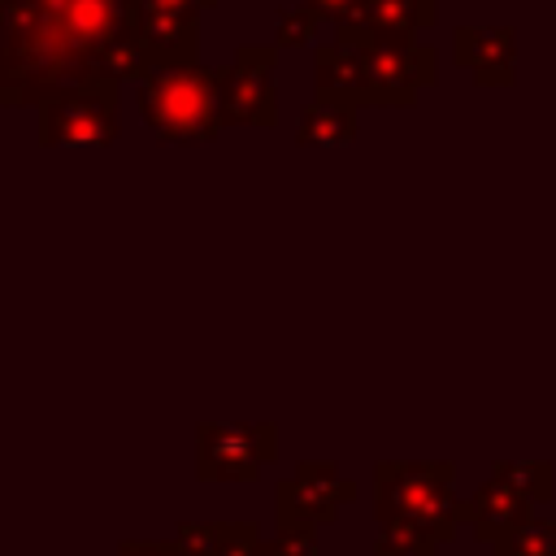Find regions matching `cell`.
<instances>
[{"mask_svg": "<svg viewBox=\"0 0 556 556\" xmlns=\"http://www.w3.org/2000/svg\"><path fill=\"white\" fill-rule=\"evenodd\" d=\"M317 22H321V17H317L308 4L278 13V22H274V48H308L313 35H317Z\"/></svg>", "mask_w": 556, "mask_h": 556, "instance_id": "cell-19", "label": "cell"}, {"mask_svg": "<svg viewBox=\"0 0 556 556\" xmlns=\"http://www.w3.org/2000/svg\"><path fill=\"white\" fill-rule=\"evenodd\" d=\"M530 517H534V500H530L517 482H508L504 473H495V469H491V478L473 491V500L465 504V526H469L482 543H500L504 534L521 530Z\"/></svg>", "mask_w": 556, "mask_h": 556, "instance_id": "cell-10", "label": "cell"}, {"mask_svg": "<svg viewBox=\"0 0 556 556\" xmlns=\"http://www.w3.org/2000/svg\"><path fill=\"white\" fill-rule=\"evenodd\" d=\"M352 139H356V109L326 104V100H313L300 109V122H295L300 148H343Z\"/></svg>", "mask_w": 556, "mask_h": 556, "instance_id": "cell-15", "label": "cell"}, {"mask_svg": "<svg viewBox=\"0 0 556 556\" xmlns=\"http://www.w3.org/2000/svg\"><path fill=\"white\" fill-rule=\"evenodd\" d=\"M374 517H404L434 530L443 543L465 526V504L456 500V465L447 460H378L374 465Z\"/></svg>", "mask_w": 556, "mask_h": 556, "instance_id": "cell-3", "label": "cell"}, {"mask_svg": "<svg viewBox=\"0 0 556 556\" xmlns=\"http://www.w3.org/2000/svg\"><path fill=\"white\" fill-rule=\"evenodd\" d=\"M352 495H356V486H352V478L339 473V465H330V460H304L274 491L278 526H326V521L339 517V508Z\"/></svg>", "mask_w": 556, "mask_h": 556, "instance_id": "cell-9", "label": "cell"}, {"mask_svg": "<svg viewBox=\"0 0 556 556\" xmlns=\"http://www.w3.org/2000/svg\"><path fill=\"white\" fill-rule=\"evenodd\" d=\"M456 65L469 70L482 87H504L517 74V35L508 26H460Z\"/></svg>", "mask_w": 556, "mask_h": 556, "instance_id": "cell-11", "label": "cell"}, {"mask_svg": "<svg viewBox=\"0 0 556 556\" xmlns=\"http://www.w3.org/2000/svg\"><path fill=\"white\" fill-rule=\"evenodd\" d=\"M334 39L361 56L369 104H395L400 109V104H413L417 91L434 83V48H426L417 39L374 35L361 17L339 22Z\"/></svg>", "mask_w": 556, "mask_h": 556, "instance_id": "cell-4", "label": "cell"}, {"mask_svg": "<svg viewBox=\"0 0 556 556\" xmlns=\"http://www.w3.org/2000/svg\"><path fill=\"white\" fill-rule=\"evenodd\" d=\"M491 556H556V521L530 517L521 530L491 543Z\"/></svg>", "mask_w": 556, "mask_h": 556, "instance_id": "cell-17", "label": "cell"}, {"mask_svg": "<svg viewBox=\"0 0 556 556\" xmlns=\"http://www.w3.org/2000/svg\"><path fill=\"white\" fill-rule=\"evenodd\" d=\"M143 70L126 0H0V96L13 109L87 78L135 83Z\"/></svg>", "mask_w": 556, "mask_h": 556, "instance_id": "cell-1", "label": "cell"}, {"mask_svg": "<svg viewBox=\"0 0 556 556\" xmlns=\"http://www.w3.org/2000/svg\"><path fill=\"white\" fill-rule=\"evenodd\" d=\"M117 87L113 78H87L61 87L35 104L43 148H109L117 139Z\"/></svg>", "mask_w": 556, "mask_h": 556, "instance_id": "cell-5", "label": "cell"}, {"mask_svg": "<svg viewBox=\"0 0 556 556\" xmlns=\"http://www.w3.org/2000/svg\"><path fill=\"white\" fill-rule=\"evenodd\" d=\"M439 534L417 526V521H404V517H387L378 521V543L374 552L378 556H434L439 552Z\"/></svg>", "mask_w": 556, "mask_h": 556, "instance_id": "cell-16", "label": "cell"}, {"mask_svg": "<svg viewBox=\"0 0 556 556\" xmlns=\"http://www.w3.org/2000/svg\"><path fill=\"white\" fill-rule=\"evenodd\" d=\"M117 556H187L178 543H122Z\"/></svg>", "mask_w": 556, "mask_h": 556, "instance_id": "cell-21", "label": "cell"}, {"mask_svg": "<svg viewBox=\"0 0 556 556\" xmlns=\"http://www.w3.org/2000/svg\"><path fill=\"white\" fill-rule=\"evenodd\" d=\"M187 556H252L261 530L252 521H182L174 539Z\"/></svg>", "mask_w": 556, "mask_h": 556, "instance_id": "cell-13", "label": "cell"}, {"mask_svg": "<svg viewBox=\"0 0 556 556\" xmlns=\"http://www.w3.org/2000/svg\"><path fill=\"white\" fill-rule=\"evenodd\" d=\"M252 556H282V552H278V543H274V539H261V547H256Z\"/></svg>", "mask_w": 556, "mask_h": 556, "instance_id": "cell-22", "label": "cell"}, {"mask_svg": "<svg viewBox=\"0 0 556 556\" xmlns=\"http://www.w3.org/2000/svg\"><path fill=\"white\" fill-rule=\"evenodd\" d=\"M217 0H126L130 30L143 48L148 65L195 61L200 48V13Z\"/></svg>", "mask_w": 556, "mask_h": 556, "instance_id": "cell-7", "label": "cell"}, {"mask_svg": "<svg viewBox=\"0 0 556 556\" xmlns=\"http://www.w3.org/2000/svg\"><path fill=\"white\" fill-rule=\"evenodd\" d=\"M135 104L143 126L161 143H208L222 130L217 70H204L195 61L148 65L135 78Z\"/></svg>", "mask_w": 556, "mask_h": 556, "instance_id": "cell-2", "label": "cell"}, {"mask_svg": "<svg viewBox=\"0 0 556 556\" xmlns=\"http://www.w3.org/2000/svg\"><path fill=\"white\" fill-rule=\"evenodd\" d=\"M491 469L504 473L508 482H517L534 504L552 500V465H547V460H500V465H491Z\"/></svg>", "mask_w": 556, "mask_h": 556, "instance_id": "cell-18", "label": "cell"}, {"mask_svg": "<svg viewBox=\"0 0 556 556\" xmlns=\"http://www.w3.org/2000/svg\"><path fill=\"white\" fill-rule=\"evenodd\" d=\"M278 456V430L265 421H204L195 430V473L204 482H252Z\"/></svg>", "mask_w": 556, "mask_h": 556, "instance_id": "cell-6", "label": "cell"}, {"mask_svg": "<svg viewBox=\"0 0 556 556\" xmlns=\"http://www.w3.org/2000/svg\"><path fill=\"white\" fill-rule=\"evenodd\" d=\"M313 91L326 104H348V109L369 104L361 56L352 48H343L339 39L326 43V48H317V56H313Z\"/></svg>", "mask_w": 556, "mask_h": 556, "instance_id": "cell-12", "label": "cell"}, {"mask_svg": "<svg viewBox=\"0 0 556 556\" xmlns=\"http://www.w3.org/2000/svg\"><path fill=\"white\" fill-rule=\"evenodd\" d=\"M300 4H308L317 17H326V22H352V17H361V9H365V0H300Z\"/></svg>", "mask_w": 556, "mask_h": 556, "instance_id": "cell-20", "label": "cell"}, {"mask_svg": "<svg viewBox=\"0 0 556 556\" xmlns=\"http://www.w3.org/2000/svg\"><path fill=\"white\" fill-rule=\"evenodd\" d=\"M274 61L278 48H239V56L217 70V96H222V126H274L278 122V96H274Z\"/></svg>", "mask_w": 556, "mask_h": 556, "instance_id": "cell-8", "label": "cell"}, {"mask_svg": "<svg viewBox=\"0 0 556 556\" xmlns=\"http://www.w3.org/2000/svg\"><path fill=\"white\" fill-rule=\"evenodd\" d=\"M439 17V0H365L361 22L374 35H391V39H417V30L434 26Z\"/></svg>", "mask_w": 556, "mask_h": 556, "instance_id": "cell-14", "label": "cell"}]
</instances>
